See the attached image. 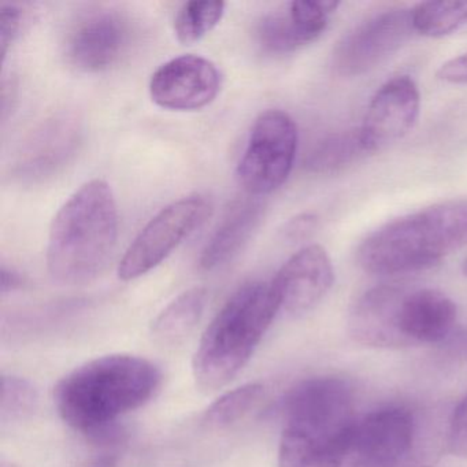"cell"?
<instances>
[{
  "label": "cell",
  "mask_w": 467,
  "mask_h": 467,
  "mask_svg": "<svg viewBox=\"0 0 467 467\" xmlns=\"http://www.w3.org/2000/svg\"><path fill=\"white\" fill-rule=\"evenodd\" d=\"M264 206L258 202L240 204L220 223L199 258V266L206 272L229 264L247 244L261 223Z\"/></svg>",
  "instance_id": "18"
},
{
  "label": "cell",
  "mask_w": 467,
  "mask_h": 467,
  "mask_svg": "<svg viewBox=\"0 0 467 467\" xmlns=\"http://www.w3.org/2000/svg\"><path fill=\"white\" fill-rule=\"evenodd\" d=\"M36 388L24 377H2V399H0V420L4 423L23 422L36 411Z\"/></svg>",
  "instance_id": "24"
},
{
  "label": "cell",
  "mask_w": 467,
  "mask_h": 467,
  "mask_svg": "<svg viewBox=\"0 0 467 467\" xmlns=\"http://www.w3.org/2000/svg\"><path fill=\"white\" fill-rule=\"evenodd\" d=\"M130 42V28L121 16L98 12L87 16L73 29L67 57L78 69L100 72L116 64Z\"/></svg>",
  "instance_id": "15"
},
{
  "label": "cell",
  "mask_w": 467,
  "mask_h": 467,
  "mask_svg": "<svg viewBox=\"0 0 467 467\" xmlns=\"http://www.w3.org/2000/svg\"><path fill=\"white\" fill-rule=\"evenodd\" d=\"M414 437L409 410H377L358 420L341 467H398L411 451Z\"/></svg>",
  "instance_id": "9"
},
{
  "label": "cell",
  "mask_w": 467,
  "mask_h": 467,
  "mask_svg": "<svg viewBox=\"0 0 467 467\" xmlns=\"http://www.w3.org/2000/svg\"><path fill=\"white\" fill-rule=\"evenodd\" d=\"M272 283L240 286L202 335L192 360L196 385L214 392L231 384L248 365L280 311Z\"/></svg>",
  "instance_id": "5"
},
{
  "label": "cell",
  "mask_w": 467,
  "mask_h": 467,
  "mask_svg": "<svg viewBox=\"0 0 467 467\" xmlns=\"http://www.w3.org/2000/svg\"><path fill=\"white\" fill-rule=\"evenodd\" d=\"M414 32L412 9L395 7L371 16L337 43L333 70L340 78L366 75L398 53Z\"/></svg>",
  "instance_id": "8"
},
{
  "label": "cell",
  "mask_w": 467,
  "mask_h": 467,
  "mask_svg": "<svg viewBox=\"0 0 467 467\" xmlns=\"http://www.w3.org/2000/svg\"><path fill=\"white\" fill-rule=\"evenodd\" d=\"M297 128L285 111L259 114L237 166L240 184L255 196L267 195L288 179L296 158Z\"/></svg>",
  "instance_id": "6"
},
{
  "label": "cell",
  "mask_w": 467,
  "mask_h": 467,
  "mask_svg": "<svg viewBox=\"0 0 467 467\" xmlns=\"http://www.w3.org/2000/svg\"><path fill=\"white\" fill-rule=\"evenodd\" d=\"M448 447L453 455L467 458V395L462 399L451 417Z\"/></svg>",
  "instance_id": "26"
},
{
  "label": "cell",
  "mask_w": 467,
  "mask_h": 467,
  "mask_svg": "<svg viewBox=\"0 0 467 467\" xmlns=\"http://www.w3.org/2000/svg\"><path fill=\"white\" fill-rule=\"evenodd\" d=\"M24 12L16 5H2L0 7V51L6 58L10 46L16 42L23 26Z\"/></svg>",
  "instance_id": "25"
},
{
  "label": "cell",
  "mask_w": 467,
  "mask_h": 467,
  "mask_svg": "<svg viewBox=\"0 0 467 467\" xmlns=\"http://www.w3.org/2000/svg\"><path fill=\"white\" fill-rule=\"evenodd\" d=\"M462 270H463L464 275H467V259H464L463 266H462Z\"/></svg>",
  "instance_id": "30"
},
{
  "label": "cell",
  "mask_w": 467,
  "mask_h": 467,
  "mask_svg": "<svg viewBox=\"0 0 467 467\" xmlns=\"http://www.w3.org/2000/svg\"><path fill=\"white\" fill-rule=\"evenodd\" d=\"M415 32L428 37L467 31V2H426L412 9Z\"/></svg>",
  "instance_id": "21"
},
{
  "label": "cell",
  "mask_w": 467,
  "mask_h": 467,
  "mask_svg": "<svg viewBox=\"0 0 467 467\" xmlns=\"http://www.w3.org/2000/svg\"><path fill=\"white\" fill-rule=\"evenodd\" d=\"M206 196L188 195L163 207L130 243L119 265V277L132 281L160 266L212 215Z\"/></svg>",
  "instance_id": "7"
},
{
  "label": "cell",
  "mask_w": 467,
  "mask_h": 467,
  "mask_svg": "<svg viewBox=\"0 0 467 467\" xmlns=\"http://www.w3.org/2000/svg\"><path fill=\"white\" fill-rule=\"evenodd\" d=\"M439 80L455 86H467V53L445 62L437 70Z\"/></svg>",
  "instance_id": "28"
},
{
  "label": "cell",
  "mask_w": 467,
  "mask_h": 467,
  "mask_svg": "<svg viewBox=\"0 0 467 467\" xmlns=\"http://www.w3.org/2000/svg\"><path fill=\"white\" fill-rule=\"evenodd\" d=\"M368 154L358 130L332 133L319 140L308 152L305 166L310 173L335 174Z\"/></svg>",
  "instance_id": "20"
},
{
  "label": "cell",
  "mask_w": 467,
  "mask_h": 467,
  "mask_svg": "<svg viewBox=\"0 0 467 467\" xmlns=\"http://www.w3.org/2000/svg\"><path fill=\"white\" fill-rule=\"evenodd\" d=\"M278 467H341L354 434V395L344 379L314 377L281 403Z\"/></svg>",
  "instance_id": "2"
},
{
  "label": "cell",
  "mask_w": 467,
  "mask_h": 467,
  "mask_svg": "<svg viewBox=\"0 0 467 467\" xmlns=\"http://www.w3.org/2000/svg\"><path fill=\"white\" fill-rule=\"evenodd\" d=\"M417 84L399 76L385 83L368 103L359 132L368 152H379L409 135L420 117Z\"/></svg>",
  "instance_id": "11"
},
{
  "label": "cell",
  "mask_w": 467,
  "mask_h": 467,
  "mask_svg": "<svg viewBox=\"0 0 467 467\" xmlns=\"http://www.w3.org/2000/svg\"><path fill=\"white\" fill-rule=\"evenodd\" d=\"M207 291L201 286L187 289L174 297L152 322L155 340L166 346H176L191 335L203 316Z\"/></svg>",
  "instance_id": "19"
},
{
  "label": "cell",
  "mask_w": 467,
  "mask_h": 467,
  "mask_svg": "<svg viewBox=\"0 0 467 467\" xmlns=\"http://www.w3.org/2000/svg\"><path fill=\"white\" fill-rule=\"evenodd\" d=\"M119 239V209L105 180L81 185L62 204L51 223L47 269L62 285L97 280L110 262Z\"/></svg>",
  "instance_id": "3"
},
{
  "label": "cell",
  "mask_w": 467,
  "mask_h": 467,
  "mask_svg": "<svg viewBox=\"0 0 467 467\" xmlns=\"http://www.w3.org/2000/svg\"><path fill=\"white\" fill-rule=\"evenodd\" d=\"M406 289L379 285L365 292L349 313L348 332L357 343L373 348L409 347L400 327Z\"/></svg>",
  "instance_id": "14"
},
{
  "label": "cell",
  "mask_w": 467,
  "mask_h": 467,
  "mask_svg": "<svg viewBox=\"0 0 467 467\" xmlns=\"http://www.w3.org/2000/svg\"><path fill=\"white\" fill-rule=\"evenodd\" d=\"M335 281L332 261L321 245L297 251L272 281L281 310L305 314L322 302Z\"/></svg>",
  "instance_id": "13"
},
{
  "label": "cell",
  "mask_w": 467,
  "mask_h": 467,
  "mask_svg": "<svg viewBox=\"0 0 467 467\" xmlns=\"http://www.w3.org/2000/svg\"><path fill=\"white\" fill-rule=\"evenodd\" d=\"M261 382H247L228 390L213 401L203 414V422L210 428L225 429L250 414L264 396Z\"/></svg>",
  "instance_id": "22"
},
{
  "label": "cell",
  "mask_w": 467,
  "mask_h": 467,
  "mask_svg": "<svg viewBox=\"0 0 467 467\" xmlns=\"http://www.w3.org/2000/svg\"><path fill=\"white\" fill-rule=\"evenodd\" d=\"M456 305L437 289L407 291L400 308V327L410 346L445 340L455 327Z\"/></svg>",
  "instance_id": "17"
},
{
  "label": "cell",
  "mask_w": 467,
  "mask_h": 467,
  "mask_svg": "<svg viewBox=\"0 0 467 467\" xmlns=\"http://www.w3.org/2000/svg\"><path fill=\"white\" fill-rule=\"evenodd\" d=\"M338 2H291L267 13L258 24L259 45L270 54L294 53L316 42L329 26Z\"/></svg>",
  "instance_id": "12"
},
{
  "label": "cell",
  "mask_w": 467,
  "mask_h": 467,
  "mask_svg": "<svg viewBox=\"0 0 467 467\" xmlns=\"http://www.w3.org/2000/svg\"><path fill=\"white\" fill-rule=\"evenodd\" d=\"M80 125L70 117L48 119L26 144L16 165V176L39 182L64 168L80 144Z\"/></svg>",
  "instance_id": "16"
},
{
  "label": "cell",
  "mask_w": 467,
  "mask_h": 467,
  "mask_svg": "<svg viewBox=\"0 0 467 467\" xmlns=\"http://www.w3.org/2000/svg\"><path fill=\"white\" fill-rule=\"evenodd\" d=\"M466 245L467 199H459L385 223L363 240L358 261L371 275H407L431 269Z\"/></svg>",
  "instance_id": "4"
},
{
  "label": "cell",
  "mask_w": 467,
  "mask_h": 467,
  "mask_svg": "<svg viewBox=\"0 0 467 467\" xmlns=\"http://www.w3.org/2000/svg\"><path fill=\"white\" fill-rule=\"evenodd\" d=\"M24 285V277L16 270L9 267H2V294L16 291Z\"/></svg>",
  "instance_id": "29"
},
{
  "label": "cell",
  "mask_w": 467,
  "mask_h": 467,
  "mask_svg": "<svg viewBox=\"0 0 467 467\" xmlns=\"http://www.w3.org/2000/svg\"><path fill=\"white\" fill-rule=\"evenodd\" d=\"M225 6L220 0H192L182 5L174 18L177 39L185 45L201 40L218 26Z\"/></svg>",
  "instance_id": "23"
},
{
  "label": "cell",
  "mask_w": 467,
  "mask_h": 467,
  "mask_svg": "<svg viewBox=\"0 0 467 467\" xmlns=\"http://www.w3.org/2000/svg\"><path fill=\"white\" fill-rule=\"evenodd\" d=\"M162 384V371L147 358L110 354L73 368L59 379L54 403L65 423L89 436L149 403Z\"/></svg>",
  "instance_id": "1"
},
{
  "label": "cell",
  "mask_w": 467,
  "mask_h": 467,
  "mask_svg": "<svg viewBox=\"0 0 467 467\" xmlns=\"http://www.w3.org/2000/svg\"><path fill=\"white\" fill-rule=\"evenodd\" d=\"M317 223H318V218L316 214L305 213V214L296 215L289 220L284 228V237L288 242H302L316 231Z\"/></svg>",
  "instance_id": "27"
},
{
  "label": "cell",
  "mask_w": 467,
  "mask_h": 467,
  "mask_svg": "<svg viewBox=\"0 0 467 467\" xmlns=\"http://www.w3.org/2000/svg\"><path fill=\"white\" fill-rule=\"evenodd\" d=\"M221 88V73L215 64L201 56L176 57L161 65L151 80L150 95L161 108L191 111L206 108Z\"/></svg>",
  "instance_id": "10"
}]
</instances>
